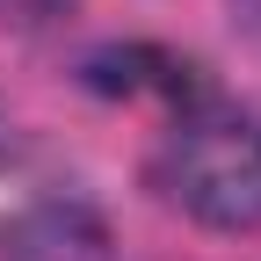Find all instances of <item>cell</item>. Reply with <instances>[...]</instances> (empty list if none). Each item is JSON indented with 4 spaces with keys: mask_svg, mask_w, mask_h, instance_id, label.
I'll list each match as a JSON object with an SVG mask.
<instances>
[{
    "mask_svg": "<svg viewBox=\"0 0 261 261\" xmlns=\"http://www.w3.org/2000/svg\"><path fill=\"white\" fill-rule=\"evenodd\" d=\"M152 181L167 203H181L203 225H225V232L261 225V116L196 94L160 138Z\"/></svg>",
    "mask_w": 261,
    "mask_h": 261,
    "instance_id": "1",
    "label": "cell"
},
{
    "mask_svg": "<svg viewBox=\"0 0 261 261\" xmlns=\"http://www.w3.org/2000/svg\"><path fill=\"white\" fill-rule=\"evenodd\" d=\"M247 8H261V0H247Z\"/></svg>",
    "mask_w": 261,
    "mask_h": 261,
    "instance_id": "2",
    "label": "cell"
}]
</instances>
